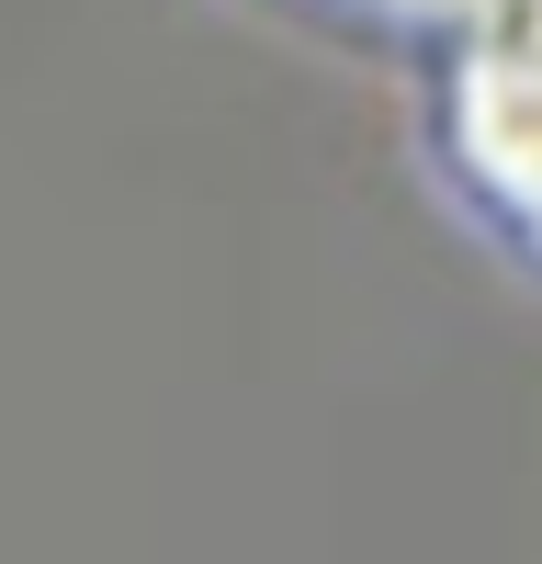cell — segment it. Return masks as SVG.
I'll return each instance as SVG.
<instances>
[{
  "instance_id": "1",
  "label": "cell",
  "mask_w": 542,
  "mask_h": 564,
  "mask_svg": "<svg viewBox=\"0 0 542 564\" xmlns=\"http://www.w3.org/2000/svg\"><path fill=\"white\" fill-rule=\"evenodd\" d=\"M464 124H475V148L497 159V181L542 204V34H509V45H486Z\"/></svg>"
}]
</instances>
